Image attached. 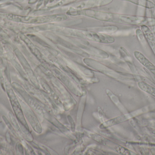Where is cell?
<instances>
[{
  "label": "cell",
  "instance_id": "obj_1",
  "mask_svg": "<svg viewBox=\"0 0 155 155\" xmlns=\"http://www.w3.org/2000/svg\"><path fill=\"white\" fill-rule=\"evenodd\" d=\"M54 30L66 35L84 38L97 42L111 43L114 42V39L110 35L98 33V32H96L90 30L86 31L60 27H56Z\"/></svg>",
  "mask_w": 155,
  "mask_h": 155
},
{
  "label": "cell",
  "instance_id": "obj_2",
  "mask_svg": "<svg viewBox=\"0 0 155 155\" xmlns=\"http://www.w3.org/2000/svg\"><path fill=\"white\" fill-rule=\"evenodd\" d=\"M7 93L9 99H10L12 107L13 109L14 112L15 116L17 117V119H18L19 122L22 123L23 125L25 127L26 126L27 128H28L26 121H25V119L24 117L23 114L21 105L20 104V103L18 102L17 97L15 96V94L14 93L13 90L12 88L7 89Z\"/></svg>",
  "mask_w": 155,
  "mask_h": 155
},
{
  "label": "cell",
  "instance_id": "obj_3",
  "mask_svg": "<svg viewBox=\"0 0 155 155\" xmlns=\"http://www.w3.org/2000/svg\"><path fill=\"white\" fill-rule=\"evenodd\" d=\"M134 55L137 61L155 76V66L144 55L138 51H135Z\"/></svg>",
  "mask_w": 155,
  "mask_h": 155
},
{
  "label": "cell",
  "instance_id": "obj_4",
  "mask_svg": "<svg viewBox=\"0 0 155 155\" xmlns=\"http://www.w3.org/2000/svg\"><path fill=\"white\" fill-rule=\"evenodd\" d=\"M141 29L147 41L155 53V37L153 33L149 27L145 25H143L141 26Z\"/></svg>",
  "mask_w": 155,
  "mask_h": 155
},
{
  "label": "cell",
  "instance_id": "obj_5",
  "mask_svg": "<svg viewBox=\"0 0 155 155\" xmlns=\"http://www.w3.org/2000/svg\"><path fill=\"white\" fill-rule=\"evenodd\" d=\"M138 86L142 91L155 97V88L152 86L145 82L141 81L138 83Z\"/></svg>",
  "mask_w": 155,
  "mask_h": 155
},
{
  "label": "cell",
  "instance_id": "obj_6",
  "mask_svg": "<svg viewBox=\"0 0 155 155\" xmlns=\"http://www.w3.org/2000/svg\"><path fill=\"white\" fill-rule=\"evenodd\" d=\"M104 0H89L87 2H83L81 4L77 6V9H81L83 8H89L92 7L95 5H100V4H103L102 3V1Z\"/></svg>",
  "mask_w": 155,
  "mask_h": 155
},
{
  "label": "cell",
  "instance_id": "obj_7",
  "mask_svg": "<svg viewBox=\"0 0 155 155\" xmlns=\"http://www.w3.org/2000/svg\"><path fill=\"white\" fill-rule=\"evenodd\" d=\"M91 30L99 32H112L116 31L118 28L115 26H101V27H93L90 28Z\"/></svg>",
  "mask_w": 155,
  "mask_h": 155
},
{
  "label": "cell",
  "instance_id": "obj_8",
  "mask_svg": "<svg viewBox=\"0 0 155 155\" xmlns=\"http://www.w3.org/2000/svg\"><path fill=\"white\" fill-rule=\"evenodd\" d=\"M2 138H1V137H0V140H1V139H2Z\"/></svg>",
  "mask_w": 155,
  "mask_h": 155
}]
</instances>
